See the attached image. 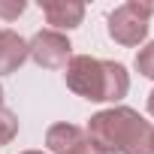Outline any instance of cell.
<instances>
[{"label":"cell","instance_id":"6da1fadb","mask_svg":"<svg viewBox=\"0 0 154 154\" xmlns=\"http://www.w3.org/2000/svg\"><path fill=\"white\" fill-rule=\"evenodd\" d=\"M85 139L100 154H154V124L130 106H112L88 121Z\"/></svg>","mask_w":154,"mask_h":154},{"label":"cell","instance_id":"7a4b0ae2","mask_svg":"<svg viewBox=\"0 0 154 154\" xmlns=\"http://www.w3.org/2000/svg\"><path fill=\"white\" fill-rule=\"evenodd\" d=\"M63 79L72 94H79L94 103H118L130 91L127 66L118 60H100L91 54H75L63 66Z\"/></svg>","mask_w":154,"mask_h":154},{"label":"cell","instance_id":"3957f363","mask_svg":"<svg viewBox=\"0 0 154 154\" xmlns=\"http://www.w3.org/2000/svg\"><path fill=\"white\" fill-rule=\"evenodd\" d=\"M151 15H154V3H139V0H130V3H121L109 12V36L118 45H139L148 36L151 27Z\"/></svg>","mask_w":154,"mask_h":154},{"label":"cell","instance_id":"277c9868","mask_svg":"<svg viewBox=\"0 0 154 154\" xmlns=\"http://www.w3.org/2000/svg\"><path fill=\"white\" fill-rule=\"evenodd\" d=\"M27 57H33V63L42 69H63L72 57V45L57 30H39L27 42Z\"/></svg>","mask_w":154,"mask_h":154},{"label":"cell","instance_id":"5b68a950","mask_svg":"<svg viewBox=\"0 0 154 154\" xmlns=\"http://www.w3.org/2000/svg\"><path fill=\"white\" fill-rule=\"evenodd\" d=\"M42 15L45 21L51 24V30H72L79 27L82 18H85V3H79V0H42Z\"/></svg>","mask_w":154,"mask_h":154},{"label":"cell","instance_id":"8992f818","mask_svg":"<svg viewBox=\"0 0 154 154\" xmlns=\"http://www.w3.org/2000/svg\"><path fill=\"white\" fill-rule=\"evenodd\" d=\"M27 60V42L15 30H0V75L15 72Z\"/></svg>","mask_w":154,"mask_h":154},{"label":"cell","instance_id":"52a82bcc","mask_svg":"<svg viewBox=\"0 0 154 154\" xmlns=\"http://www.w3.org/2000/svg\"><path fill=\"white\" fill-rule=\"evenodd\" d=\"M85 142V130L75 127V124H51L48 133H45V145L51 154H69L72 148H79Z\"/></svg>","mask_w":154,"mask_h":154},{"label":"cell","instance_id":"ba28073f","mask_svg":"<svg viewBox=\"0 0 154 154\" xmlns=\"http://www.w3.org/2000/svg\"><path fill=\"white\" fill-rule=\"evenodd\" d=\"M15 136H18V118H15V112L0 106V145H9Z\"/></svg>","mask_w":154,"mask_h":154},{"label":"cell","instance_id":"9c48e42d","mask_svg":"<svg viewBox=\"0 0 154 154\" xmlns=\"http://www.w3.org/2000/svg\"><path fill=\"white\" fill-rule=\"evenodd\" d=\"M136 69L145 75V79H154V42H148L145 48H139V54H136Z\"/></svg>","mask_w":154,"mask_h":154},{"label":"cell","instance_id":"30bf717a","mask_svg":"<svg viewBox=\"0 0 154 154\" xmlns=\"http://www.w3.org/2000/svg\"><path fill=\"white\" fill-rule=\"evenodd\" d=\"M21 12H24V0H15V3H0V18H6V21L18 18Z\"/></svg>","mask_w":154,"mask_h":154},{"label":"cell","instance_id":"8fae6325","mask_svg":"<svg viewBox=\"0 0 154 154\" xmlns=\"http://www.w3.org/2000/svg\"><path fill=\"white\" fill-rule=\"evenodd\" d=\"M69 154H100V151H97V148H91V145H88V139H85V142H82L79 148H72Z\"/></svg>","mask_w":154,"mask_h":154},{"label":"cell","instance_id":"7c38bea8","mask_svg":"<svg viewBox=\"0 0 154 154\" xmlns=\"http://www.w3.org/2000/svg\"><path fill=\"white\" fill-rule=\"evenodd\" d=\"M148 115H151V118H154V91H151V94H148Z\"/></svg>","mask_w":154,"mask_h":154},{"label":"cell","instance_id":"4fadbf2b","mask_svg":"<svg viewBox=\"0 0 154 154\" xmlns=\"http://www.w3.org/2000/svg\"><path fill=\"white\" fill-rule=\"evenodd\" d=\"M21 154H42V151H21Z\"/></svg>","mask_w":154,"mask_h":154},{"label":"cell","instance_id":"5bb4252c","mask_svg":"<svg viewBox=\"0 0 154 154\" xmlns=\"http://www.w3.org/2000/svg\"><path fill=\"white\" fill-rule=\"evenodd\" d=\"M0 103H3V85H0Z\"/></svg>","mask_w":154,"mask_h":154}]
</instances>
